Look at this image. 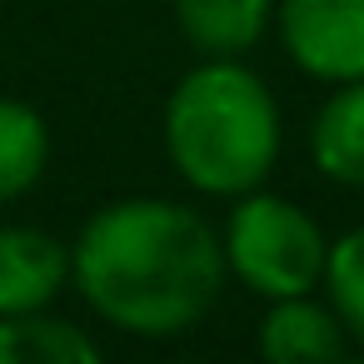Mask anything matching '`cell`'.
<instances>
[{
    "label": "cell",
    "instance_id": "6da1fadb",
    "mask_svg": "<svg viewBox=\"0 0 364 364\" xmlns=\"http://www.w3.org/2000/svg\"><path fill=\"white\" fill-rule=\"evenodd\" d=\"M220 230L180 200L130 195L100 205L70 245V284L90 314L130 339H180L225 294Z\"/></svg>",
    "mask_w": 364,
    "mask_h": 364
},
{
    "label": "cell",
    "instance_id": "7a4b0ae2",
    "mask_svg": "<svg viewBox=\"0 0 364 364\" xmlns=\"http://www.w3.org/2000/svg\"><path fill=\"white\" fill-rule=\"evenodd\" d=\"M284 150L279 100L245 65V55H205L165 100V155L175 175L205 200H240L259 190Z\"/></svg>",
    "mask_w": 364,
    "mask_h": 364
},
{
    "label": "cell",
    "instance_id": "3957f363",
    "mask_svg": "<svg viewBox=\"0 0 364 364\" xmlns=\"http://www.w3.org/2000/svg\"><path fill=\"white\" fill-rule=\"evenodd\" d=\"M225 269L259 299H289L314 294L324 284L329 235L309 210H299L284 195H269L264 185L230 200V220L220 230Z\"/></svg>",
    "mask_w": 364,
    "mask_h": 364
},
{
    "label": "cell",
    "instance_id": "277c9868",
    "mask_svg": "<svg viewBox=\"0 0 364 364\" xmlns=\"http://www.w3.org/2000/svg\"><path fill=\"white\" fill-rule=\"evenodd\" d=\"M274 31L299 75L319 85L364 75V0H274Z\"/></svg>",
    "mask_w": 364,
    "mask_h": 364
},
{
    "label": "cell",
    "instance_id": "5b68a950",
    "mask_svg": "<svg viewBox=\"0 0 364 364\" xmlns=\"http://www.w3.org/2000/svg\"><path fill=\"white\" fill-rule=\"evenodd\" d=\"M70 289V245L41 225H0V314L50 309Z\"/></svg>",
    "mask_w": 364,
    "mask_h": 364
},
{
    "label": "cell",
    "instance_id": "8992f818",
    "mask_svg": "<svg viewBox=\"0 0 364 364\" xmlns=\"http://www.w3.org/2000/svg\"><path fill=\"white\" fill-rule=\"evenodd\" d=\"M349 349L354 344L339 314L329 309V299H314V294L269 299L259 319V354L269 364H339L349 359Z\"/></svg>",
    "mask_w": 364,
    "mask_h": 364
},
{
    "label": "cell",
    "instance_id": "52a82bcc",
    "mask_svg": "<svg viewBox=\"0 0 364 364\" xmlns=\"http://www.w3.org/2000/svg\"><path fill=\"white\" fill-rule=\"evenodd\" d=\"M304 145H309V165L324 180L344 190H364V75L324 95Z\"/></svg>",
    "mask_w": 364,
    "mask_h": 364
},
{
    "label": "cell",
    "instance_id": "ba28073f",
    "mask_svg": "<svg viewBox=\"0 0 364 364\" xmlns=\"http://www.w3.org/2000/svg\"><path fill=\"white\" fill-rule=\"evenodd\" d=\"M274 21V0H175V26L190 50L205 55H250Z\"/></svg>",
    "mask_w": 364,
    "mask_h": 364
},
{
    "label": "cell",
    "instance_id": "9c48e42d",
    "mask_svg": "<svg viewBox=\"0 0 364 364\" xmlns=\"http://www.w3.org/2000/svg\"><path fill=\"white\" fill-rule=\"evenodd\" d=\"M105 349L65 314H0V364H95Z\"/></svg>",
    "mask_w": 364,
    "mask_h": 364
},
{
    "label": "cell",
    "instance_id": "30bf717a",
    "mask_svg": "<svg viewBox=\"0 0 364 364\" xmlns=\"http://www.w3.org/2000/svg\"><path fill=\"white\" fill-rule=\"evenodd\" d=\"M50 165V125L36 105L0 95V205L41 185Z\"/></svg>",
    "mask_w": 364,
    "mask_h": 364
},
{
    "label": "cell",
    "instance_id": "8fae6325",
    "mask_svg": "<svg viewBox=\"0 0 364 364\" xmlns=\"http://www.w3.org/2000/svg\"><path fill=\"white\" fill-rule=\"evenodd\" d=\"M329 309L339 314L344 334L354 349H364V225L344 230L339 240H329V259H324V284Z\"/></svg>",
    "mask_w": 364,
    "mask_h": 364
}]
</instances>
